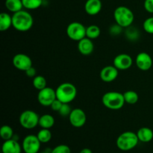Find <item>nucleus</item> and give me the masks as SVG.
Here are the masks:
<instances>
[{
  "label": "nucleus",
  "instance_id": "f257e3e1",
  "mask_svg": "<svg viewBox=\"0 0 153 153\" xmlns=\"http://www.w3.org/2000/svg\"><path fill=\"white\" fill-rule=\"evenodd\" d=\"M34 23V19L29 12L21 10L12 16V26L18 31H29Z\"/></svg>",
  "mask_w": 153,
  "mask_h": 153
},
{
  "label": "nucleus",
  "instance_id": "f03ea898",
  "mask_svg": "<svg viewBox=\"0 0 153 153\" xmlns=\"http://www.w3.org/2000/svg\"><path fill=\"white\" fill-rule=\"evenodd\" d=\"M103 105L110 110H119L122 108L126 103L123 94L117 91H109L102 97Z\"/></svg>",
  "mask_w": 153,
  "mask_h": 153
},
{
  "label": "nucleus",
  "instance_id": "7ed1b4c3",
  "mask_svg": "<svg viewBox=\"0 0 153 153\" xmlns=\"http://www.w3.org/2000/svg\"><path fill=\"white\" fill-rule=\"evenodd\" d=\"M114 18L118 25L122 28H128L134 19L132 10L126 6H119L114 12Z\"/></svg>",
  "mask_w": 153,
  "mask_h": 153
},
{
  "label": "nucleus",
  "instance_id": "20e7f679",
  "mask_svg": "<svg viewBox=\"0 0 153 153\" xmlns=\"http://www.w3.org/2000/svg\"><path fill=\"white\" fill-rule=\"evenodd\" d=\"M56 97L63 103H69L73 101L77 96V89L74 85L70 82L61 84L55 90Z\"/></svg>",
  "mask_w": 153,
  "mask_h": 153
},
{
  "label": "nucleus",
  "instance_id": "39448f33",
  "mask_svg": "<svg viewBox=\"0 0 153 153\" xmlns=\"http://www.w3.org/2000/svg\"><path fill=\"white\" fill-rule=\"evenodd\" d=\"M139 139L137 133L133 131H125L118 136L116 144L119 149L122 151H129L134 149L137 145Z\"/></svg>",
  "mask_w": 153,
  "mask_h": 153
},
{
  "label": "nucleus",
  "instance_id": "423d86ee",
  "mask_svg": "<svg viewBox=\"0 0 153 153\" xmlns=\"http://www.w3.org/2000/svg\"><path fill=\"white\" fill-rule=\"evenodd\" d=\"M40 117L32 110H25L21 113L19 121L21 126L26 129H32L39 126Z\"/></svg>",
  "mask_w": 153,
  "mask_h": 153
},
{
  "label": "nucleus",
  "instance_id": "0eeeda50",
  "mask_svg": "<svg viewBox=\"0 0 153 153\" xmlns=\"http://www.w3.org/2000/svg\"><path fill=\"white\" fill-rule=\"evenodd\" d=\"M67 34L72 40L79 42L86 37V27L79 22H73L67 25Z\"/></svg>",
  "mask_w": 153,
  "mask_h": 153
},
{
  "label": "nucleus",
  "instance_id": "6e6552de",
  "mask_svg": "<svg viewBox=\"0 0 153 153\" xmlns=\"http://www.w3.org/2000/svg\"><path fill=\"white\" fill-rule=\"evenodd\" d=\"M41 142L37 135L28 134L24 137L22 147L25 153H38L40 149Z\"/></svg>",
  "mask_w": 153,
  "mask_h": 153
},
{
  "label": "nucleus",
  "instance_id": "1a4fd4ad",
  "mask_svg": "<svg viewBox=\"0 0 153 153\" xmlns=\"http://www.w3.org/2000/svg\"><path fill=\"white\" fill-rule=\"evenodd\" d=\"M57 99L55 90L50 87H46L44 89L39 91L37 94V100L41 105L48 107L52 105V103Z\"/></svg>",
  "mask_w": 153,
  "mask_h": 153
},
{
  "label": "nucleus",
  "instance_id": "9d476101",
  "mask_svg": "<svg viewBox=\"0 0 153 153\" xmlns=\"http://www.w3.org/2000/svg\"><path fill=\"white\" fill-rule=\"evenodd\" d=\"M69 121L75 128H81L86 123V114L81 108L73 109L69 116Z\"/></svg>",
  "mask_w": 153,
  "mask_h": 153
},
{
  "label": "nucleus",
  "instance_id": "9b49d317",
  "mask_svg": "<svg viewBox=\"0 0 153 153\" xmlns=\"http://www.w3.org/2000/svg\"><path fill=\"white\" fill-rule=\"evenodd\" d=\"M15 68L21 71H25L29 67H32V61L28 55L23 53H18L14 55L12 60Z\"/></svg>",
  "mask_w": 153,
  "mask_h": 153
},
{
  "label": "nucleus",
  "instance_id": "f8f14e48",
  "mask_svg": "<svg viewBox=\"0 0 153 153\" xmlns=\"http://www.w3.org/2000/svg\"><path fill=\"white\" fill-rule=\"evenodd\" d=\"M132 58L128 54L122 53L115 57L113 65L119 70H126L132 66Z\"/></svg>",
  "mask_w": 153,
  "mask_h": 153
},
{
  "label": "nucleus",
  "instance_id": "ddd939ff",
  "mask_svg": "<svg viewBox=\"0 0 153 153\" xmlns=\"http://www.w3.org/2000/svg\"><path fill=\"white\" fill-rule=\"evenodd\" d=\"M135 63L137 68L142 71L150 70L152 66V59L150 55L144 52L137 54L135 58Z\"/></svg>",
  "mask_w": 153,
  "mask_h": 153
},
{
  "label": "nucleus",
  "instance_id": "4468645a",
  "mask_svg": "<svg viewBox=\"0 0 153 153\" xmlns=\"http://www.w3.org/2000/svg\"><path fill=\"white\" fill-rule=\"evenodd\" d=\"M119 70L114 65H108L103 67L100 71V79L104 82H112L117 78Z\"/></svg>",
  "mask_w": 153,
  "mask_h": 153
},
{
  "label": "nucleus",
  "instance_id": "2eb2a0df",
  "mask_svg": "<svg viewBox=\"0 0 153 153\" xmlns=\"http://www.w3.org/2000/svg\"><path fill=\"white\" fill-rule=\"evenodd\" d=\"M22 149V146L13 138L4 140L1 146L2 153H21Z\"/></svg>",
  "mask_w": 153,
  "mask_h": 153
},
{
  "label": "nucleus",
  "instance_id": "dca6fc26",
  "mask_svg": "<svg viewBox=\"0 0 153 153\" xmlns=\"http://www.w3.org/2000/svg\"><path fill=\"white\" fill-rule=\"evenodd\" d=\"M102 8L101 0H87L85 4V10L88 15L95 16L98 14Z\"/></svg>",
  "mask_w": 153,
  "mask_h": 153
},
{
  "label": "nucleus",
  "instance_id": "f3484780",
  "mask_svg": "<svg viewBox=\"0 0 153 153\" xmlns=\"http://www.w3.org/2000/svg\"><path fill=\"white\" fill-rule=\"evenodd\" d=\"M78 49L83 55H89L94 50V44L92 40L88 37H85L78 42Z\"/></svg>",
  "mask_w": 153,
  "mask_h": 153
},
{
  "label": "nucleus",
  "instance_id": "a211bd4d",
  "mask_svg": "<svg viewBox=\"0 0 153 153\" xmlns=\"http://www.w3.org/2000/svg\"><path fill=\"white\" fill-rule=\"evenodd\" d=\"M139 141L143 143H149L153 139V131L148 127H142L137 132Z\"/></svg>",
  "mask_w": 153,
  "mask_h": 153
},
{
  "label": "nucleus",
  "instance_id": "6ab92c4d",
  "mask_svg": "<svg viewBox=\"0 0 153 153\" xmlns=\"http://www.w3.org/2000/svg\"><path fill=\"white\" fill-rule=\"evenodd\" d=\"M12 26V16L3 12L0 14V31H5Z\"/></svg>",
  "mask_w": 153,
  "mask_h": 153
},
{
  "label": "nucleus",
  "instance_id": "aec40b11",
  "mask_svg": "<svg viewBox=\"0 0 153 153\" xmlns=\"http://www.w3.org/2000/svg\"><path fill=\"white\" fill-rule=\"evenodd\" d=\"M55 125V119H54L53 116L51 114H43L40 117L39 119V126L41 127L42 128H51L53 127Z\"/></svg>",
  "mask_w": 153,
  "mask_h": 153
},
{
  "label": "nucleus",
  "instance_id": "412c9836",
  "mask_svg": "<svg viewBox=\"0 0 153 153\" xmlns=\"http://www.w3.org/2000/svg\"><path fill=\"white\" fill-rule=\"evenodd\" d=\"M4 4L6 8L13 13L22 10L24 7L22 0H5Z\"/></svg>",
  "mask_w": 153,
  "mask_h": 153
},
{
  "label": "nucleus",
  "instance_id": "4be33fe9",
  "mask_svg": "<svg viewBox=\"0 0 153 153\" xmlns=\"http://www.w3.org/2000/svg\"><path fill=\"white\" fill-rule=\"evenodd\" d=\"M101 34V30L98 25H91L86 28V37L88 38L94 40L100 37Z\"/></svg>",
  "mask_w": 153,
  "mask_h": 153
},
{
  "label": "nucleus",
  "instance_id": "5701e85b",
  "mask_svg": "<svg viewBox=\"0 0 153 153\" xmlns=\"http://www.w3.org/2000/svg\"><path fill=\"white\" fill-rule=\"evenodd\" d=\"M125 102L129 105H134L138 102L139 96L137 92L134 91H127L123 93Z\"/></svg>",
  "mask_w": 153,
  "mask_h": 153
},
{
  "label": "nucleus",
  "instance_id": "b1692460",
  "mask_svg": "<svg viewBox=\"0 0 153 153\" xmlns=\"http://www.w3.org/2000/svg\"><path fill=\"white\" fill-rule=\"evenodd\" d=\"M0 136L4 140H10L13 137V130L10 126L4 125L0 128Z\"/></svg>",
  "mask_w": 153,
  "mask_h": 153
},
{
  "label": "nucleus",
  "instance_id": "393cba45",
  "mask_svg": "<svg viewBox=\"0 0 153 153\" xmlns=\"http://www.w3.org/2000/svg\"><path fill=\"white\" fill-rule=\"evenodd\" d=\"M41 143H46L52 139V132L48 128H41L37 134Z\"/></svg>",
  "mask_w": 153,
  "mask_h": 153
},
{
  "label": "nucleus",
  "instance_id": "a878e982",
  "mask_svg": "<svg viewBox=\"0 0 153 153\" xmlns=\"http://www.w3.org/2000/svg\"><path fill=\"white\" fill-rule=\"evenodd\" d=\"M33 86L37 91H41L46 88V80L43 76H36L33 78Z\"/></svg>",
  "mask_w": 153,
  "mask_h": 153
},
{
  "label": "nucleus",
  "instance_id": "bb28decb",
  "mask_svg": "<svg viewBox=\"0 0 153 153\" xmlns=\"http://www.w3.org/2000/svg\"><path fill=\"white\" fill-rule=\"evenodd\" d=\"M23 7L28 10H35L43 4V0H22Z\"/></svg>",
  "mask_w": 153,
  "mask_h": 153
},
{
  "label": "nucleus",
  "instance_id": "cd10ccee",
  "mask_svg": "<svg viewBox=\"0 0 153 153\" xmlns=\"http://www.w3.org/2000/svg\"><path fill=\"white\" fill-rule=\"evenodd\" d=\"M143 27L144 31L146 33L150 34H153V16L147 18L143 22Z\"/></svg>",
  "mask_w": 153,
  "mask_h": 153
},
{
  "label": "nucleus",
  "instance_id": "c85d7f7f",
  "mask_svg": "<svg viewBox=\"0 0 153 153\" xmlns=\"http://www.w3.org/2000/svg\"><path fill=\"white\" fill-rule=\"evenodd\" d=\"M51 153H71V149L67 145L60 144L52 149Z\"/></svg>",
  "mask_w": 153,
  "mask_h": 153
},
{
  "label": "nucleus",
  "instance_id": "c756f323",
  "mask_svg": "<svg viewBox=\"0 0 153 153\" xmlns=\"http://www.w3.org/2000/svg\"><path fill=\"white\" fill-rule=\"evenodd\" d=\"M72 110H73V109L71 108V107L70 106V104H69V103H63L62 106H61V108H60V110L58 111V113H59V114L62 117H69L70 113H71Z\"/></svg>",
  "mask_w": 153,
  "mask_h": 153
},
{
  "label": "nucleus",
  "instance_id": "7c9ffc66",
  "mask_svg": "<svg viewBox=\"0 0 153 153\" xmlns=\"http://www.w3.org/2000/svg\"><path fill=\"white\" fill-rule=\"evenodd\" d=\"M143 6L148 13H153V0H145Z\"/></svg>",
  "mask_w": 153,
  "mask_h": 153
},
{
  "label": "nucleus",
  "instance_id": "2f4dec72",
  "mask_svg": "<svg viewBox=\"0 0 153 153\" xmlns=\"http://www.w3.org/2000/svg\"><path fill=\"white\" fill-rule=\"evenodd\" d=\"M62 105H63V102H61L60 100H58V99H56V100L52 103V105H50V108H52V111H55L58 112V111L60 110V108H61Z\"/></svg>",
  "mask_w": 153,
  "mask_h": 153
},
{
  "label": "nucleus",
  "instance_id": "473e14b6",
  "mask_svg": "<svg viewBox=\"0 0 153 153\" xmlns=\"http://www.w3.org/2000/svg\"><path fill=\"white\" fill-rule=\"evenodd\" d=\"M25 73L26 74V76L29 78H34L37 76V70H36V69L33 66L29 67L28 70H25Z\"/></svg>",
  "mask_w": 153,
  "mask_h": 153
},
{
  "label": "nucleus",
  "instance_id": "72a5a7b5",
  "mask_svg": "<svg viewBox=\"0 0 153 153\" xmlns=\"http://www.w3.org/2000/svg\"><path fill=\"white\" fill-rule=\"evenodd\" d=\"M79 153H93V152L92 151H91L90 149H88V148H85V149H82Z\"/></svg>",
  "mask_w": 153,
  "mask_h": 153
},
{
  "label": "nucleus",
  "instance_id": "f704fd0d",
  "mask_svg": "<svg viewBox=\"0 0 153 153\" xmlns=\"http://www.w3.org/2000/svg\"><path fill=\"white\" fill-rule=\"evenodd\" d=\"M52 152V149H46V150L43 151V152H41L40 153H51Z\"/></svg>",
  "mask_w": 153,
  "mask_h": 153
}]
</instances>
